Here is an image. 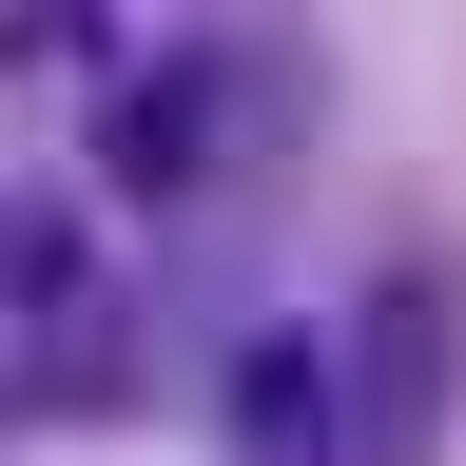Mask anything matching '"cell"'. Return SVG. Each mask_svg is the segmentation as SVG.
Segmentation results:
<instances>
[{"mask_svg":"<svg viewBox=\"0 0 466 466\" xmlns=\"http://www.w3.org/2000/svg\"><path fill=\"white\" fill-rule=\"evenodd\" d=\"M447 350H466V291L447 272H389L370 311H350V350H330V466H408L447 428Z\"/></svg>","mask_w":466,"mask_h":466,"instance_id":"6da1fadb","label":"cell"},{"mask_svg":"<svg viewBox=\"0 0 466 466\" xmlns=\"http://www.w3.org/2000/svg\"><path fill=\"white\" fill-rule=\"evenodd\" d=\"M233 447H253V466H330V350L311 330H253V350H233Z\"/></svg>","mask_w":466,"mask_h":466,"instance_id":"7a4b0ae2","label":"cell"},{"mask_svg":"<svg viewBox=\"0 0 466 466\" xmlns=\"http://www.w3.org/2000/svg\"><path fill=\"white\" fill-rule=\"evenodd\" d=\"M214 116H233V58H175V78L116 116V175H195V156H214Z\"/></svg>","mask_w":466,"mask_h":466,"instance_id":"3957f363","label":"cell"}]
</instances>
